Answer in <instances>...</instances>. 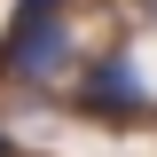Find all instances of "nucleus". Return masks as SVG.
Returning a JSON list of instances; mask_svg holds the SVG:
<instances>
[{
	"label": "nucleus",
	"mask_w": 157,
	"mask_h": 157,
	"mask_svg": "<svg viewBox=\"0 0 157 157\" xmlns=\"http://www.w3.org/2000/svg\"><path fill=\"white\" fill-rule=\"evenodd\" d=\"M71 110L94 118V126H110V134L149 126V118H157V94H149L141 55H134V47H102V55H86L78 78H71Z\"/></svg>",
	"instance_id": "obj_1"
},
{
	"label": "nucleus",
	"mask_w": 157,
	"mask_h": 157,
	"mask_svg": "<svg viewBox=\"0 0 157 157\" xmlns=\"http://www.w3.org/2000/svg\"><path fill=\"white\" fill-rule=\"evenodd\" d=\"M78 63H86V47H78V32H71V8L0 32V71H8V86H24V94H63L78 78Z\"/></svg>",
	"instance_id": "obj_2"
},
{
	"label": "nucleus",
	"mask_w": 157,
	"mask_h": 157,
	"mask_svg": "<svg viewBox=\"0 0 157 157\" xmlns=\"http://www.w3.org/2000/svg\"><path fill=\"white\" fill-rule=\"evenodd\" d=\"M71 0H8V24L0 32H16V24H39V16H63Z\"/></svg>",
	"instance_id": "obj_3"
},
{
	"label": "nucleus",
	"mask_w": 157,
	"mask_h": 157,
	"mask_svg": "<svg viewBox=\"0 0 157 157\" xmlns=\"http://www.w3.org/2000/svg\"><path fill=\"white\" fill-rule=\"evenodd\" d=\"M0 157H24V141H16V134H8V126H0Z\"/></svg>",
	"instance_id": "obj_4"
},
{
	"label": "nucleus",
	"mask_w": 157,
	"mask_h": 157,
	"mask_svg": "<svg viewBox=\"0 0 157 157\" xmlns=\"http://www.w3.org/2000/svg\"><path fill=\"white\" fill-rule=\"evenodd\" d=\"M141 8H149V16H157V0H141Z\"/></svg>",
	"instance_id": "obj_5"
}]
</instances>
